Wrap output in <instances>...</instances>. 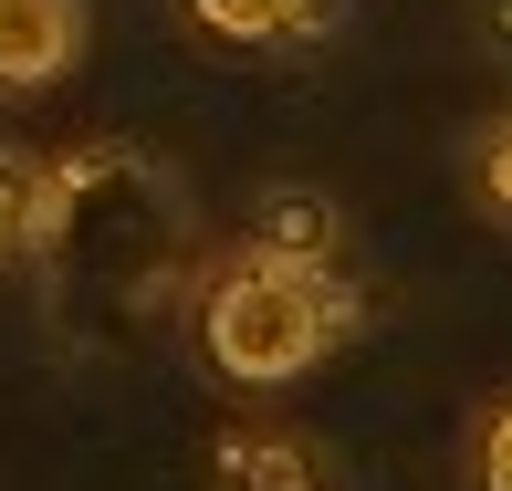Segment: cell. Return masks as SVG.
Masks as SVG:
<instances>
[{"label":"cell","instance_id":"6da1fadb","mask_svg":"<svg viewBox=\"0 0 512 491\" xmlns=\"http://www.w3.org/2000/svg\"><path fill=\"white\" fill-rule=\"evenodd\" d=\"M32 262L53 272L74 324H136L189 283V199L157 157L136 147H84L53 168Z\"/></svg>","mask_w":512,"mask_h":491},{"label":"cell","instance_id":"7a4b0ae2","mask_svg":"<svg viewBox=\"0 0 512 491\" xmlns=\"http://www.w3.org/2000/svg\"><path fill=\"white\" fill-rule=\"evenodd\" d=\"M356 335V283L345 272H304L272 251H230L220 272H199V356L230 387H293Z\"/></svg>","mask_w":512,"mask_h":491},{"label":"cell","instance_id":"3957f363","mask_svg":"<svg viewBox=\"0 0 512 491\" xmlns=\"http://www.w3.org/2000/svg\"><path fill=\"white\" fill-rule=\"evenodd\" d=\"M178 11L230 53H304L345 21V0H178Z\"/></svg>","mask_w":512,"mask_h":491},{"label":"cell","instance_id":"277c9868","mask_svg":"<svg viewBox=\"0 0 512 491\" xmlns=\"http://www.w3.org/2000/svg\"><path fill=\"white\" fill-rule=\"evenodd\" d=\"M84 53V0H0V84H53Z\"/></svg>","mask_w":512,"mask_h":491},{"label":"cell","instance_id":"5b68a950","mask_svg":"<svg viewBox=\"0 0 512 491\" xmlns=\"http://www.w3.org/2000/svg\"><path fill=\"white\" fill-rule=\"evenodd\" d=\"M251 251L304 262V272H345V209L314 199V189H272L262 209H251Z\"/></svg>","mask_w":512,"mask_h":491},{"label":"cell","instance_id":"8992f818","mask_svg":"<svg viewBox=\"0 0 512 491\" xmlns=\"http://www.w3.org/2000/svg\"><path fill=\"white\" fill-rule=\"evenodd\" d=\"M220 491H324L304 439H272V429H241L220 439Z\"/></svg>","mask_w":512,"mask_h":491},{"label":"cell","instance_id":"52a82bcc","mask_svg":"<svg viewBox=\"0 0 512 491\" xmlns=\"http://www.w3.org/2000/svg\"><path fill=\"white\" fill-rule=\"evenodd\" d=\"M42 199H53V168L32 147H0V262H21L42 241Z\"/></svg>","mask_w":512,"mask_h":491},{"label":"cell","instance_id":"ba28073f","mask_svg":"<svg viewBox=\"0 0 512 491\" xmlns=\"http://www.w3.org/2000/svg\"><path fill=\"white\" fill-rule=\"evenodd\" d=\"M460 178H471V209H481V220L512 230V105L481 115V136H471V157H460Z\"/></svg>","mask_w":512,"mask_h":491},{"label":"cell","instance_id":"9c48e42d","mask_svg":"<svg viewBox=\"0 0 512 491\" xmlns=\"http://www.w3.org/2000/svg\"><path fill=\"white\" fill-rule=\"evenodd\" d=\"M471 491H512V397H492L471 429Z\"/></svg>","mask_w":512,"mask_h":491},{"label":"cell","instance_id":"30bf717a","mask_svg":"<svg viewBox=\"0 0 512 491\" xmlns=\"http://www.w3.org/2000/svg\"><path fill=\"white\" fill-rule=\"evenodd\" d=\"M471 11H481V42H492V53L512 63V0H471Z\"/></svg>","mask_w":512,"mask_h":491}]
</instances>
